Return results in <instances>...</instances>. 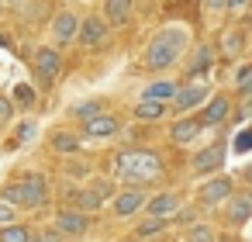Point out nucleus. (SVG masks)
Segmentation results:
<instances>
[{
	"instance_id": "nucleus-1",
	"label": "nucleus",
	"mask_w": 252,
	"mask_h": 242,
	"mask_svg": "<svg viewBox=\"0 0 252 242\" xmlns=\"http://www.w3.org/2000/svg\"><path fill=\"white\" fill-rule=\"evenodd\" d=\"M183 49H187V28L183 25H169V28L156 32V38L145 49V69H152V73L169 69L183 56Z\"/></svg>"
},
{
	"instance_id": "nucleus-2",
	"label": "nucleus",
	"mask_w": 252,
	"mask_h": 242,
	"mask_svg": "<svg viewBox=\"0 0 252 242\" xmlns=\"http://www.w3.org/2000/svg\"><path fill=\"white\" fill-rule=\"evenodd\" d=\"M162 170L159 156L149 152V149H125L114 156V176L121 180H131V183H145V180H156Z\"/></svg>"
},
{
	"instance_id": "nucleus-3",
	"label": "nucleus",
	"mask_w": 252,
	"mask_h": 242,
	"mask_svg": "<svg viewBox=\"0 0 252 242\" xmlns=\"http://www.w3.org/2000/svg\"><path fill=\"white\" fill-rule=\"evenodd\" d=\"M4 201H7L11 207H42V204L49 201L45 176H38V173H28V176H21L18 183L4 187Z\"/></svg>"
},
{
	"instance_id": "nucleus-4",
	"label": "nucleus",
	"mask_w": 252,
	"mask_h": 242,
	"mask_svg": "<svg viewBox=\"0 0 252 242\" xmlns=\"http://www.w3.org/2000/svg\"><path fill=\"white\" fill-rule=\"evenodd\" d=\"M76 42L83 45V49H97V45H104L107 42V21H100V18H83V21H76Z\"/></svg>"
},
{
	"instance_id": "nucleus-5",
	"label": "nucleus",
	"mask_w": 252,
	"mask_h": 242,
	"mask_svg": "<svg viewBox=\"0 0 252 242\" xmlns=\"http://www.w3.org/2000/svg\"><path fill=\"white\" fill-rule=\"evenodd\" d=\"M204 101H207V87H204V83H197V80H190L187 87H176L173 107L183 114V111H190V107H200Z\"/></svg>"
},
{
	"instance_id": "nucleus-6",
	"label": "nucleus",
	"mask_w": 252,
	"mask_h": 242,
	"mask_svg": "<svg viewBox=\"0 0 252 242\" xmlns=\"http://www.w3.org/2000/svg\"><path fill=\"white\" fill-rule=\"evenodd\" d=\"M231 190H235V187H231V176H214V180H207V183L197 190V201H200L204 207H214V204H221Z\"/></svg>"
},
{
	"instance_id": "nucleus-7",
	"label": "nucleus",
	"mask_w": 252,
	"mask_h": 242,
	"mask_svg": "<svg viewBox=\"0 0 252 242\" xmlns=\"http://www.w3.org/2000/svg\"><path fill=\"white\" fill-rule=\"evenodd\" d=\"M56 228H59L63 235H83V232L90 228V214H87V211H73V207H59Z\"/></svg>"
},
{
	"instance_id": "nucleus-8",
	"label": "nucleus",
	"mask_w": 252,
	"mask_h": 242,
	"mask_svg": "<svg viewBox=\"0 0 252 242\" xmlns=\"http://www.w3.org/2000/svg\"><path fill=\"white\" fill-rule=\"evenodd\" d=\"M193 173H214V170H221L224 166V145L221 142H211L207 149H200L197 156H193Z\"/></svg>"
},
{
	"instance_id": "nucleus-9",
	"label": "nucleus",
	"mask_w": 252,
	"mask_h": 242,
	"mask_svg": "<svg viewBox=\"0 0 252 242\" xmlns=\"http://www.w3.org/2000/svg\"><path fill=\"white\" fill-rule=\"evenodd\" d=\"M59 69H63V56H59V49H35V73H38L45 83L56 80Z\"/></svg>"
},
{
	"instance_id": "nucleus-10",
	"label": "nucleus",
	"mask_w": 252,
	"mask_h": 242,
	"mask_svg": "<svg viewBox=\"0 0 252 242\" xmlns=\"http://www.w3.org/2000/svg\"><path fill=\"white\" fill-rule=\"evenodd\" d=\"M118 128H121L118 118L114 114H104V111L83 121V135L87 138H107V135H118Z\"/></svg>"
},
{
	"instance_id": "nucleus-11",
	"label": "nucleus",
	"mask_w": 252,
	"mask_h": 242,
	"mask_svg": "<svg viewBox=\"0 0 252 242\" xmlns=\"http://www.w3.org/2000/svg\"><path fill=\"white\" fill-rule=\"evenodd\" d=\"M142 204H145V190H142V187H128V190H121V194L114 197V214H118V218H128V214H135Z\"/></svg>"
},
{
	"instance_id": "nucleus-12",
	"label": "nucleus",
	"mask_w": 252,
	"mask_h": 242,
	"mask_svg": "<svg viewBox=\"0 0 252 242\" xmlns=\"http://www.w3.org/2000/svg\"><path fill=\"white\" fill-rule=\"evenodd\" d=\"M224 201H228V225H245L252 218V197L249 194H235L231 190Z\"/></svg>"
},
{
	"instance_id": "nucleus-13",
	"label": "nucleus",
	"mask_w": 252,
	"mask_h": 242,
	"mask_svg": "<svg viewBox=\"0 0 252 242\" xmlns=\"http://www.w3.org/2000/svg\"><path fill=\"white\" fill-rule=\"evenodd\" d=\"M200 121L197 118H183V121H176L173 128H169V142H176V145H190V142H197L200 138Z\"/></svg>"
},
{
	"instance_id": "nucleus-14",
	"label": "nucleus",
	"mask_w": 252,
	"mask_h": 242,
	"mask_svg": "<svg viewBox=\"0 0 252 242\" xmlns=\"http://www.w3.org/2000/svg\"><path fill=\"white\" fill-rule=\"evenodd\" d=\"M180 211V197L176 194H156L149 204H145V214L149 218H173Z\"/></svg>"
},
{
	"instance_id": "nucleus-15",
	"label": "nucleus",
	"mask_w": 252,
	"mask_h": 242,
	"mask_svg": "<svg viewBox=\"0 0 252 242\" xmlns=\"http://www.w3.org/2000/svg\"><path fill=\"white\" fill-rule=\"evenodd\" d=\"M52 38H56V45H69L76 38V18L69 11H63V14L52 18Z\"/></svg>"
},
{
	"instance_id": "nucleus-16",
	"label": "nucleus",
	"mask_w": 252,
	"mask_h": 242,
	"mask_svg": "<svg viewBox=\"0 0 252 242\" xmlns=\"http://www.w3.org/2000/svg\"><path fill=\"white\" fill-rule=\"evenodd\" d=\"M224 114H228V97H211L197 121H200V128H214V125L224 121Z\"/></svg>"
},
{
	"instance_id": "nucleus-17",
	"label": "nucleus",
	"mask_w": 252,
	"mask_h": 242,
	"mask_svg": "<svg viewBox=\"0 0 252 242\" xmlns=\"http://www.w3.org/2000/svg\"><path fill=\"white\" fill-rule=\"evenodd\" d=\"M214 66V52H211V45H200L197 52H193V63H190V69H187V80H197V76H207V69Z\"/></svg>"
},
{
	"instance_id": "nucleus-18",
	"label": "nucleus",
	"mask_w": 252,
	"mask_h": 242,
	"mask_svg": "<svg viewBox=\"0 0 252 242\" xmlns=\"http://www.w3.org/2000/svg\"><path fill=\"white\" fill-rule=\"evenodd\" d=\"M104 18L107 25H125L131 18V0H104Z\"/></svg>"
},
{
	"instance_id": "nucleus-19",
	"label": "nucleus",
	"mask_w": 252,
	"mask_h": 242,
	"mask_svg": "<svg viewBox=\"0 0 252 242\" xmlns=\"http://www.w3.org/2000/svg\"><path fill=\"white\" fill-rule=\"evenodd\" d=\"M242 49H245V32H242V28H231V32L221 35V52H224V59H238Z\"/></svg>"
},
{
	"instance_id": "nucleus-20",
	"label": "nucleus",
	"mask_w": 252,
	"mask_h": 242,
	"mask_svg": "<svg viewBox=\"0 0 252 242\" xmlns=\"http://www.w3.org/2000/svg\"><path fill=\"white\" fill-rule=\"evenodd\" d=\"M145 97L149 101H173L176 97V83L173 80H156V83L145 87Z\"/></svg>"
},
{
	"instance_id": "nucleus-21",
	"label": "nucleus",
	"mask_w": 252,
	"mask_h": 242,
	"mask_svg": "<svg viewBox=\"0 0 252 242\" xmlns=\"http://www.w3.org/2000/svg\"><path fill=\"white\" fill-rule=\"evenodd\" d=\"M162 114H166L162 101H149V97H142V104L135 107V118H138V121H159Z\"/></svg>"
},
{
	"instance_id": "nucleus-22",
	"label": "nucleus",
	"mask_w": 252,
	"mask_h": 242,
	"mask_svg": "<svg viewBox=\"0 0 252 242\" xmlns=\"http://www.w3.org/2000/svg\"><path fill=\"white\" fill-rule=\"evenodd\" d=\"M52 149L63 152V156H73V152H80V138L69 135V132H56L52 135Z\"/></svg>"
},
{
	"instance_id": "nucleus-23",
	"label": "nucleus",
	"mask_w": 252,
	"mask_h": 242,
	"mask_svg": "<svg viewBox=\"0 0 252 242\" xmlns=\"http://www.w3.org/2000/svg\"><path fill=\"white\" fill-rule=\"evenodd\" d=\"M28 239H32V232L25 225H14V221L0 225V242H28Z\"/></svg>"
},
{
	"instance_id": "nucleus-24",
	"label": "nucleus",
	"mask_w": 252,
	"mask_h": 242,
	"mask_svg": "<svg viewBox=\"0 0 252 242\" xmlns=\"http://www.w3.org/2000/svg\"><path fill=\"white\" fill-rule=\"evenodd\" d=\"M73 197H76V204H80V211H97V207L104 204L97 190H80V194H73Z\"/></svg>"
},
{
	"instance_id": "nucleus-25",
	"label": "nucleus",
	"mask_w": 252,
	"mask_h": 242,
	"mask_svg": "<svg viewBox=\"0 0 252 242\" xmlns=\"http://www.w3.org/2000/svg\"><path fill=\"white\" fill-rule=\"evenodd\" d=\"M162 228H166V218H145V221H142L135 232L145 239V235H156V232H162Z\"/></svg>"
},
{
	"instance_id": "nucleus-26",
	"label": "nucleus",
	"mask_w": 252,
	"mask_h": 242,
	"mask_svg": "<svg viewBox=\"0 0 252 242\" xmlns=\"http://www.w3.org/2000/svg\"><path fill=\"white\" fill-rule=\"evenodd\" d=\"M73 114H76L80 121H87V118L100 114V104H97V101H90V104H76V107H73Z\"/></svg>"
},
{
	"instance_id": "nucleus-27",
	"label": "nucleus",
	"mask_w": 252,
	"mask_h": 242,
	"mask_svg": "<svg viewBox=\"0 0 252 242\" xmlns=\"http://www.w3.org/2000/svg\"><path fill=\"white\" fill-rule=\"evenodd\" d=\"M35 135H38V125H35V121H25V125L18 128V145H28Z\"/></svg>"
},
{
	"instance_id": "nucleus-28",
	"label": "nucleus",
	"mask_w": 252,
	"mask_h": 242,
	"mask_svg": "<svg viewBox=\"0 0 252 242\" xmlns=\"http://www.w3.org/2000/svg\"><path fill=\"white\" fill-rule=\"evenodd\" d=\"M238 94L252 97V66H245V69L238 73Z\"/></svg>"
},
{
	"instance_id": "nucleus-29",
	"label": "nucleus",
	"mask_w": 252,
	"mask_h": 242,
	"mask_svg": "<svg viewBox=\"0 0 252 242\" xmlns=\"http://www.w3.org/2000/svg\"><path fill=\"white\" fill-rule=\"evenodd\" d=\"M190 242H214V235H211L207 225H193L190 228Z\"/></svg>"
},
{
	"instance_id": "nucleus-30",
	"label": "nucleus",
	"mask_w": 252,
	"mask_h": 242,
	"mask_svg": "<svg viewBox=\"0 0 252 242\" xmlns=\"http://www.w3.org/2000/svg\"><path fill=\"white\" fill-rule=\"evenodd\" d=\"M235 149H238V152H249V149H252V128L238 132V138H235Z\"/></svg>"
},
{
	"instance_id": "nucleus-31",
	"label": "nucleus",
	"mask_w": 252,
	"mask_h": 242,
	"mask_svg": "<svg viewBox=\"0 0 252 242\" xmlns=\"http://www.w3.org/2000/svg\"><path fill=\"white\" fill-rule=\"evenodd\" d=\"M18 101H21V104H25V107H35V94H32V90H28V87H25V83H21V87H18Z\"/></svg>"
},
{
	"instance_id": "nucleus-32",
	"label": "nucleus",
	"mask_w": 252,
	"mask_h": 242,
	"mask_svg": "<svg viewBox=\"0 0 252 242\" xmlns=\"http://www.w3.org/2000/svg\"><path fill=\"white\" fill-rule=\"evenodd\" d=\"M7 118H14V104L7 97H0V121H7Z\"/></svg>"
},
{
	"instance_id": "nucleus-33",
	"label": "nucleus",
	"mask_w": 252,
	"mask_h": 242,
	"mask_svg": "<svg viewBox=\"0 0 252 242\" xmlns=\"http://www.w3.org/2000/svg\"><path fill=\"white\" fill-rule=\"evenodd\" d=\"M7 221H14V207L7 201H0V225H7Z\"/></svg>"
},
{
	"instance_id": "nucleus-34",
	"label": "nucleus",
	"mask_w": 252,
	"mask_h": 242,
	"mask_svg": "<svg viewBox=\"0 0 252 242\" xmlns=\"http://www.w3.org/2000/svg\"><path fill=\"white\" fill-rule=\"evenodd\" d=\"M38 239H42V242H63L66 235H63L59 228H52V232H45V235H38Z\"/></svg>"
},
{
	"instance_id": "nucleus-35",
	"label": "nucleus",
	"mask_w": 252,
	"mask_h": 242,
	"mask_svg": "<svg viewBox=\"0 0 252 242\" xmlns=\"http://www.w3.org/2000/svg\"><path fill=\"white\" fill-rule=\"evenodd\" d=\"M207 7H214V11H221V7H224V0H207Z\"/></svg>"
},
{
	"instance_id": "nucleus-36",
	"label": "nucleus",
	"mask_w": 252,
	"mask_h": 242,
	"mask_svg": "<svg viewBox=\"0 0 252 242\" xmlns=\"http://www.w3.org/2000/svg\"><path fill=\"white\" fill-rule=\"evenodd\" d=\"M245 0H224V7H242Z\"/></svg>"
},
{
	"instance_id": "nucleus-37",
	"label": "nucleus",
	"mask_w": 252,
	"mask_h": 242,
	"mask_svg": "<svg viewBox=\"0 0 252 242\" xmlns=\"http://www.w3.org/2000/svg\"><path fill=\"white\" fill-rule=\"evenodd\" d=\"M245 183L252 187V166H245Z\"/></svg>"
},
{
	"instance_id": "nucleus-38",
	"label": "nucleus",
	"mask_w": 252,
	"mask_h": 242,
	"mask_svg": "<svg viewBox=\"0 0 252 242\" xmlns=\"http://www.w3.org/2000/svg\"><path fill=\"white\" fill-rule=\"evenodd\" d=\"M28 242H42V239H38V235H35V239H28Z\"/></svg>"
},
{
	"instance_id": "nucleus-39",
	"label": "nucleus",
	"mask_w": 252,
	"mask_h": 242,
	"mask_svg": "<svg viewBox=\"0 0 252 242\" xmlns=\"http://www.w3.org/2000/svg\"><path fill=\"white\" fill-rule=\"evenodd\" d=\"M11 4H21V0H11Z\"/></svg>"
}]
</instances>
